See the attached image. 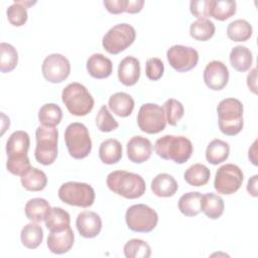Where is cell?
I'll list each match as a JSON object with an SVG mask.
<instances>
[{"label":"cell","instance_id":"cell-48","mask_svg":"<svg viewBox=\"0 0 258 258\" xmlns=\"http://www.w3.org/2000/svg\"><path fill=\"white\" fill-rule=\"evenodd\" d=\"M257 179L258 175L255 174L252 177L249 178L248 183H247V191L254 198L258 197V191H257Z\"/></svg>","mask_w":258,"mask_h":258},{"label":"cell","instance_id":"cell-44","mask_svg":"<svg viewBox=\"0 0 258 258\" xmlns=\"http://www.w3.org/2000/svg\"><path fill=\"white\" fill-rule=\"evenodd\" d=\"M190 13L199 18H207L210 16L209 14V0H192L189 3Z\"/></svg>","mask_w":258,"mask_h":258},{"label":"cell","instance_id":"cell-32","mask_svg":"<svg viewBox=\"0 0 258 258\" xmlns=\"http://www.w3.org/2000/svg\"><path fill=\"white\" fill-rule=\"evenodd\" d=\"M43 239V230L36 223L26 224L20 232V240L27 249L37 248Z\"/></svg>","mask_w":258,"mask_h":258},{"label":"cell","instance_id":"cell-37","mask_svg":"<svg viewBox=\"0 0 258 258\" xmlns=\"http://www.w3.org/2000/svg\"><path fill=\"white\" fill-rule=\"evenodd\" d=\"M0 71L1 73H10L18 62V53L16 48L6 42L0 43Z\"/></svg>","mask_w":258,"mask_h":258},{"label":"cell","instance_id":"cell-2","mask_svg":"<svg viewBox=\"0 0 258 258\" xmlns=\"http://www.w3.org/2000/svg\"><path fill=\"white\" fill-rule=\"evenodd\" d=\"M154 150L162 159L182 164L192 154V143L184 136L164 135L155 141Z\"/></svg>","mask_w":258,"mask_h":258},{"label":"cell","instance_id":"cell-49","mask_svg":"<svg viewBox=\"0 0 258 258\" xmlns=\"http://www.w3.org/2000/svg\"><path fill=\"white\" fill-rule=\"evenodd\" d=\"M257 139L254 141V143L252 144L251 148H249V153H248V156H249V159L251 160V162L254 164V165H257V155H256V152H257Z\"/></svg>","mask_w":258,"mask_h":258},{"label":"cell","instance_id":"cell-43","mask_svg":"<svg viewBox=\"0 0 258 258\" xmlns=\"http://www.w3.org/2000/svg\"><path fill=\"white\" fill-rule=\"evenodd\" d=\"M164 73V64L158 57H150L146 61L145 74L146 77L151 81L159 80Z\"/></svg>","mask_w":258,"mask_h":258},{"label":"cell","instance_id":"cell-18","mask_svg":"<svg viewBox=\"0 0 258 258\" xmlns=\"http://www.w3.org/2000/svg\"><path fill=\"white\" fill-rule=\"evenodd\" d=\"M140 78V62L134 56L124 57L118 67V79L124 86L135 85Z\"/></svg>","mask_w":258,"mask_h":258},{"label":"cell","instance_id":"cell-19","mask_svg":"<svg viewBox=\"0 0 258 258\" xmlns=\"http://www.w3.org/2000/svg\"><path fill=\"white\" fill-rule=\"evenodd\" d=\"M30 145L29 135L22 130L14 131L6 142V153L8 158L27 156Z\"/></svg>","mask_w":258,"mask_h":258},{"label":"cell","instance_id":"cell-5","mask_svg":"<svg viewBox=\"0 0 258 258\" xmlns=\"http://www.w3.org/2000/svg\"><path fill=\"white\" fill-rule=\"evenodd\" d=\"M36 146L34 156L37 162L43 165L52 164L57 157L58 131L55 127L39 126L35 131Z\"/></svg>","mask_w":258,"mask_h":258},{"label":"cell","instance_id":"cell-35","mask_svg":"<svg viewBox=\"0 0 258 258\" xmlns=\"http://www.w3.org/2000/svg\"><path fill=\"white\" fill-rule=\"evenodd\" d=\"M253 33L251 24L245 19L232 21L227 27V36L233 41H246Z\"/></svg>","mask_w":258,"mask_h":258},{"label":"cell","instance_id":"cell-6","mask_svg":"<svg viewBox=\"0 0 258 258\" xmlns=\"http://www.w3.org/2000/svg\"><path fill=\"white\" fill-rule=\"evenodd\" d=\"M64 141L70 155L75 159L87 157L92 150V140L88 128L79 122L68 125L64 131Z\"/></svg>","mask_w":258,"mask_h":258},{"label":"cell","instance_id":"cell-20","mask_svg":"<svg viewBox=\"0 0 258 258\" xmlns=\"http://www.w3.org/2000/svg\"><path fill=\"white\" fill-rule=\"evenodd\" d=\"M87 71L95 79H106L112 74L113 63L104 54L94 53L87 60Z\"/></svg>","mask_w":258,"mask_h":258},{"label":"cell","instance_id":"cell-21","mask_svg":"<svg viewBox=\"0 0 258 258\" xmlns=\"http://www.w3.org/2000/svg\"><path fill=\"white\" fill-rule=\"evenodd\" d=\"M178 188L174 177L168 173H159L151 181L152 192L159 198L172 197Z\"/></svg>","mask_w":258,"mask_h":258},{"label":"cell","instance_id":"cell-28","mask_svg":"<svg viewBox=\"0 0 258 258\" xmlns=\"http://www.w3.org/2000/svg\"><path fill=\"white\" fill-rule=\"evenodd\" d=\"M45 226L49 232H59L70 227V214L59 207L51 208L45 220Z\"/></svg>","mask_w":258,"mask_h":258},{"label":"cell","instance_id":"cell-47","mask_svg":"<svg viewBox=\"0 0 258 258\" xmlns=\"http://www.w3.org/2000/svg\"><path fill=\"white\" fill-rule=\"evenodd\" d=\"M256 80H257V70L253 69L248 74V76H247V85H248V88L254 94L257 93V83H256Z\"/></svg>","mask_w":258,"mask_h":258},{"label":"cell","instance_id":"cell-36","mask_svg":"<svg viewBox=\"0 0 258 258\" xmlns=\"http://www.w3.org/2000/svg\"><path fill=\"white\" fill-rule=\"evenodd\" d=\"M215 24L207 18L197 19L189 26L190 36L194 39L200 41H207L212 38L215 34Z\"/></svg>","mask_w":258,"mask_h":258},{"label":"cell","instance_id":"cell-12","mask_svg":"<svg viewBox=\"0 0 258 258\" xmlns=\"http://www.w3.org/2000/svg\"><path fill=\"white\" fill-rule=\"evenodd\" d=\"M43 78L52 84L63 82L71 73L69 59L60 53H51L47 55L41 67Z\"/></svg>","mask_w":258,"mask_h":258},{"label":"cell","instance_id":"cell-38","mask_svg":"<svg viewBox=\"0 0 258 258\" xmlns=\"http://www.w3.org/2000/svg\"><path fill=\"white\" fill-rule=\"evenodd\" d=\"M124 255L127 258H148L151 255V248L141 239H131L124 245Z\"/></svg>","mask_w":258,"mask_h":258},{"label":"cell","instance_id":"cell-11","mask_svg":"<svg viewBox=\"0 0 258 258\" xmlns=\"http://www.w3.org/2000/svg\"><path fill=\"white\" fill-rule=\"evenodd\" d=\"M244 174L242 169L233 163H227L218 168L215 175L214 187L222 195H232L242 185Z\"/></svg>","mask_w":258,"mask_h":258},{"label":"cell","instance_id":"cell-46","mask_svg":"<svg viewBox=\"0 0 258 258\" xmlns=\"http://www.w3.org/2000/svg\"><path fill=\"white\" fill-rule=\"evenodd\" d=\"M143 5H144L143 0H127L126 12L130 13V14L138 13L142 10Z\"/></svg>","mask_w":258,"mask_h":258},{"label":"cell","instance_id":"cell-39","mask_svg":"<svg viewBox=\"0 0 258 258\" xmlns=\"http://www.w3.org/2000/svg\"><path fill=\"white\" fill-rule=\"evenodd\" d=\"M163 110L166 118V123L171 126H175L183 117L184 108L182 104L176 99L170 98L163 104Z\"/></svg>","mask_w":258,"mask_h":258},{"label":"cell","instance_id":"cell-10","mask_svg":"<svg viewBox=\"0 0 258 258\" xmlns=\"http://www.w3.org/2000/svg\"><path fill=\"white\" fill-rule=\"evenodd\" d=\"M137 124L139 129L147 134L161 132L166 126L163 108L153 103L143 104L138 111Z\"/></svg>","mask_w":258,"mask_h":258},{"label":"cell","instance_id":"cell-22","mask_svg":"<svg viewBox=\"0 0 258 258\" xmlns=\"http://www.w3.org/2000/svg\"><path fill=\"white\" fill-rule=\"evenodd\" d=\"M133 98L124 92H118L113 94L108 101L110 110L119 117H128L131 115L134 109Z\"/></svg>","mask_w":258,"mask_h":258},{"label":"cell","instance_id":"cell-33","mask_svg":"<svg viewBox=\"0 0 258 258\" xmlns=\"http://www.w3.org/2000/svg\"><path fill=\"white\" fill-rule=\"evenodd\" d=\"M211 171L206 165L202 163H195L184 171L183 178L189 185L203 186L208 183Z\"/></svg>","mask_w":258,"mask_h":258},{"label":"cell","instance_id":"cell-16","mask_svg":"<svg viewBox=\"0 0 258 258\" xmlns=\"http://www.w3.org/2000/svg\"><path fill=\"white\" fill-rule=\"evenodd\" d=\"M127 156L134 163H143L148 160L152 153V144L149 139L137 135L133 136L126 146Z\"/></svg>","mask_w":258,"mask_h":258},{"label":"cell","instance_id":"cell-25","mask_svg":"<svg viewBox=\"0 0 258 258\" xmlns=\"http://www.w3.org/2000/svg\"><path fill=\"white\" fill-rule=\"evenodd\" d=\"M20 181L22 186L27 190L40 191L46 186L47 177L42 170L36 167H30L21 175Z\"/></svg>","mask_w":258,"mask_h":258},{"label":"cell","instance_id":"cell-13","mask_svg":"<svg viewBox=\"0 0 258 258\" xmlns=\"http://www.w3.org/2000/svg\"><path fill=\"white\" fill-rule=\"evenodd\" d=\"M166 57L175 71L184 73L192 70L198 64L199 52L190 46L176 44L168 48Z\"/></svg>","mask_w":258,"mask_h":258},{"label":"cell","instance_id":"cell-29","mask_svg":"<svg viewBox=\"0 0 258 258\" xmlns=\"http://www.w3.org/2000/svg\"><path fill=\"white\" fill-rule=\"evenodd\" d=\"M237 4L232 0H209V14L219 21H224L236 13Z\"/></svg>","mask_w":258,"mask_h":258},{"label":"cell","instance_id":"cell-17","mask_svg":"<svg viewBox=\"0 0 258 258\" xmlns=\"http://www.w3.org/2000/svg\"><path fill=\"white\" fill-rule=\"evenodd\" d=\"M75 241V235L71 227L59 231V232H50L46 245L48 250L53 254H64L69 252Z\"/></svg>","mask_w":258,"mask_h":258},{"label":"cell","instance_id":"cell-45","mask_svg":"<svg viewBox=\"0 0 258 258\" xmlns=\"http://www.w3.org/2000/svg\"><path fill=\"white\" fill-rule=\"evenodd\" d=\"M103 4L112 14H121L126 12L127 0H104Z\"/></svg>","mask_w":258,"mask_h":258},{"label":"cell","instance_id":"cell-23","mask_svg":"<svg viewBox=\"0 0 258 258\" xmlns=\"http://www.w3.org/2000/svg\"><path fill=\"white\" fill-rule=\"evenodd\" d=\"M99 157L105 164H115L122 158V145L114 138L103 141L99 147Z\"/></svg>","mask_w":258,"mask_h":258},{"label":"cell","instance_id":"cell-42","mask_svg":"<svg viewBox=\"0 0 258 258\" xmlns=\"http://www.w3.org/2000/svg\"><path fill=\"white\" fill-rule=\"evenodd\" d=\"M30 161L27 156L17 157V158H7L6 168L7 170L14 175H22L25 171L30 168Z\"/></svg>","mask_w":258,"mask_h":258},{"label":"cell","instance_id":"cell-8","mask_svg":"<svg viewBox=\"0 0 258 258\" xmlns=\"http://www.w3.org/2000/svg\"><path fill=\"white\" fill-rule=\"evenodd\" d=\"M127 227L137 233H149L158 223L157 213L147 205L137 204L129 207L125 214Z\"/></svg>","mask_w":258,"mask_h":258},{"label":"cell","instance_id":"cell-14","mask_svg":"<svg viewBox=\"0 0 258 258\" xmlns=\"http://www.w3.org/2000/svg\"><path fill=\"white\" fill-rule=\"evenodd\" d=\"M229 70L220 60L210 61L204 70V81L207 87L213 91L223 90L229 82Z\"/></svg>","mask_w":258,"mask_h":258},{"label":"cell","instance_id":"cell-41","mask_svg":"<svg viewBox=\"0 0 258 258\" xmlns=\"http://www.w3.org/2000/svg\"><path fill=\"white\" fill-rule=\"evenodd\" d=\"M96 125L101 132H111L118 128L119 124L111 115L106 105H103L96 117Z\"/></svg>","mask_w":258,"mask_h":258},{"label":"cell","instance_id":"cell-24","mask_svg":"<svg viewBox=\"0 0 258 258\" xmlns=\"http://www.w3.org/2000/svg\"><path fill=\"white\" fill-rule=\"evenodd\" d=\"M50 209V205L45 199L33 198L26 203L24 212L28 220L35 223H39L45 220Z\"/></svg>","mask_w":258,"mask_h":258},{"label":"cell","instance_id":"cell-3","mask_svg":"<svg viewBox=\"0 0 258 258\" xmlns=\"http://www.w3.org/2000/svg\"><path fill=\"white\" fill-rule=\"evenodd\" d=\"M243 111V104L238 99H223L217 107L218 123L221 132L228 136H234L240 133L244 126Z\"/></svg>","mask_w":258,"mask_h":258},{"label":"cell","instance_id":"cell-31","mask_svg":"<svg viewBox=\"0 0 258 258\" xmlns=\"http://www.w3.org/2000/svg\"><path fill=\"white\" fill-rule=\"evenodd\" d=\"M230 153L229 144L221 139L212 140L206 149V158L209 163L213 165L224 162Z\"/></svg>","mask_w":258,"mask_h":258},{"label":"cell","instance_id":"cell-30","mask_svg":"<svg viewBox=\"0 0 258 258\" xmlns=\"http://www.w3.org/2000/svg\"><path fill=\"white\" fill-rule=\"evenodd\" d=\"M225 209L223 199L213 192L203 195L202 197V212L211 220L219 219Z\"/></svg>","mask_w":258,"mask_h":258},{"label":"cell","instance_id":"cell-34","mask_svg":"<svg viewBox=\"0 0 258 258\" xmlns=\"http://www.w3.org/2000/svg\"><path fill=\"white\" fill-rule=\"evenodd\" d=\"M62 119V111L60 107L53 103L44 104L38 111L39 123L47 127H55Z\"/></svg>","mask_w":258,"mask_h":258},{"label":"cell","instance_id":"cell-27","mask_svg":"<svg viewBox=\"0 0 258 258\" xmlns=\"http://www.w3.org/2000/svg\"><path fill=\"white\" fill-rule=\"evenodd\" d=\"M230 63L237 72H247L253 62V56L250 49L243 45H237L232 48L230 55Z\"/></svg>","mask_w":258,"mask_h":258},{"label":"cell","instance_id":"cell-40","mask_svg":"<svg viewBox=\"0 0 258 258\" xmlns=\"http://www.w3.org/2000/svg\"><path fill=\"white\" fill-rule=\"evenodd\" d=\"M27 7L22 3V0H15L7 10V19L13 26H22L27 21Z\"/></svg>","mask_w":258,"mask_h":258},{"label":"cell","instance_id":"cell-4","mask_svg":"<svg viewBox=\"0 0 258 258\" xmlns=\"http://www.w3.org/2000/svg\"><path fill=\"white\" fill-rule=\"evenodd\" d=\"M61 101L74 116H86L94 107V98L87 88L80 83L69 84L61 93Z\"/></svg>","mask_w":258,"mask_h":258},{"label":"cell","instance_id":"cell-7","mask_svg":"<svg viewBox=\"0 0 258 258\" xmlns=\"http://www.w3.org/2000/svg\"><path fill=\"white\" fill-rule=\"evenodd\" d=\"M57 195L61 202L75 207L89 208L95 202L94 188L85 182H64L59 186Z\"/></svg>","mask_w":258,"mask_h":258},{"label":"cell","instance_id":"cell-1","mask_svg":"<svg viewBox=\"0 0 258 258\" xmlns=\"http://www.w3.org/2000/svg\"><path fill=\"white\" fill-rule=\"evenodd\" d=\"M110 190L125 199L134 200L142 197L146 189L143 177L126 170H115L108 174L106 179Z\"/></svg>","mask_w":258,"mask_h":258},{"label":"cell","instance_id":"cell-26","mask_svg":"<svg viewBox=\"0 0 258 258\" xmlns=\"http://www.w3.org/2000/svg\"><path fill=\"white\" fill-rule=\"evenodd\" d=\"M202 197L199 191H189L178 200V210L185 217H195L202 212Z\"/></svg>","mask_w":258,"mask_h":258},{"label":"cell","instance_id":"cell-15","mask_svg":"<svg viewBox=\"0 0 258 258\" xmlns=\"http://www.w3.org/2000/svg\"><path fill=\"white\" fill-rule=\"evenodd\" d=\"M76 226L82 237L95 238L102 230V220L95 212L83 211L77 217Z\"/></svg>","mask_w":258,"mask_h":258},{"label":"cell","instance_id":"cell-9","mask_svg":"<svg viewBox=\"0 0 258 258\" xmlns=\"http://www.w3.org/2000/svg\"><path fill=\"white\" fill-rule=\"evenodd\" d=\"M136 38L135 28L128 23L114 25L104 35L102 45L111 54H118L129 47Z\"/></svg>","mask_w":258,"mask_h":258}]
</instances>
